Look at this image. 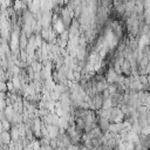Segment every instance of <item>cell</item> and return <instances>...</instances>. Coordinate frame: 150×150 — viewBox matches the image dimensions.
<instances>
[{
    "mask_svg": "<svg viewBox=\"0 0 150 150\" xmlns=\"http://www.w3.org/2000/svg\"><path fill=\"white\" fill-rule=\"evenodd\" d=\"M110 79H111V74H110V76H109V80H110ZM114 79H115V73L112 71V80H114Z\"/></svg>",
    "mask_w": 150,
    "mask_h": 150,
    "instance_id": "cell-1",
    "label": "cell"
}]
</instances>
